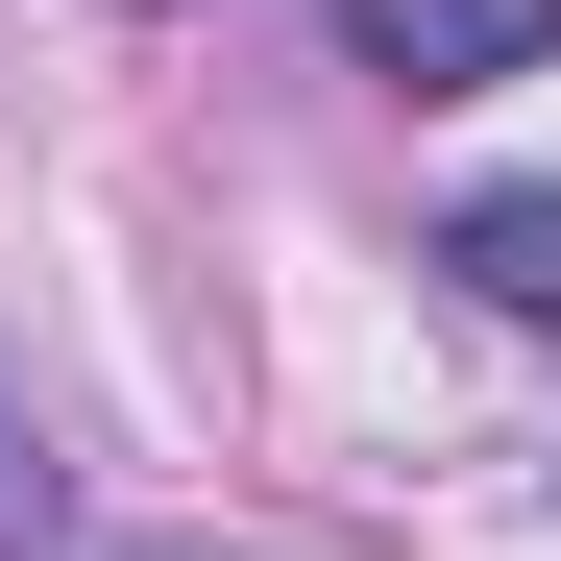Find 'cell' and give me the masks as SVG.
<instances>
[{"label": "cell", "instance_id": "6da1fadb", "mask_svg": "<svg viewBox=\"0 0 561 561\" xmlns=\"http://www.w3.org/2000/svg\"><path fill=\"white\" fill-rule=\"evenodd\" d=\"M342 49L391 99H489V73H561V0H342Z\"/></svg>", "mask_w": 561, "mask_h": 561}, {"label": "cell", "instance_id": "7a4b0ae2", "mask_svg": "<svg viewBox=\"0 0 561 561\" xmlns=\"http://www.w3.org/2000/svg\"><path fill=\"white\" fill-rule=\"evenodd\" d=\"M439 268H463L489 318H561V196H463V220H439Z\"/></svg>", "mask_w": 561, "mask_h": 561}]
</instances>
